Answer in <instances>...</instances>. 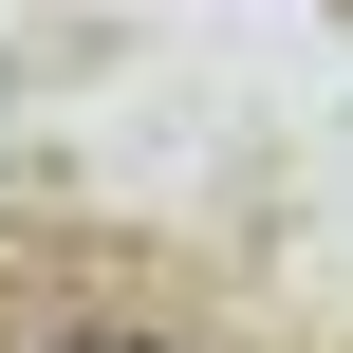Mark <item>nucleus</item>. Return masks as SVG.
<instances>
[{"instance_id": "1", "label": "nucleus", "mask_w": 353, "mask_h": 353, "mask_svg": "<svg viewBox=\"0 0 353 353\" xmlns=\"http://www.w3.org/2000/svg\"><path fill=\"white\" fill-rule=\"evenodd\" d=\"M56 353H149V335H56Z\"/></svg>"}]
</instances>
